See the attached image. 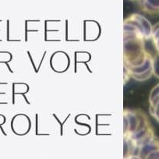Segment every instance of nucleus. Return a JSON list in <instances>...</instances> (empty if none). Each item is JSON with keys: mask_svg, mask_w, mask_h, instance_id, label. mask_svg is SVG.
<instances>
[{"mask_svg": "<svg viewBox=\"0 0 159 159\" xmlns=\"http://www.w3.org/2000/svg\"><path fill=\"white\" fill-rule=\"evenodd\" d=\"M151 38H152L156 49L159 53V24H156L154 27H152Z\"/></svg>", "mask_w": 159, "mask_h": 159, "instance_id": "nucleus-2", "label": "nucleus"}, {"mask_svg": "<svg viewBox=\"0 0 159 159\" xmlns=\"http://www.w3.org/2000/svg\"><path fill=\"white\" fill-rule=\"evenodd\" d=\"M123 137L124 158L130 155H137L139 149L155 137L149 119L143 111L125 108Z\"/></svg>", "mask_w": 159, "mask_h": 159, "instance_id": "nucleus-1", "label": "nucleus"}, {"mask_svg": "<svg viewBox=\"0 0 159 159\" xmlns=\"http://www.w3.org/2000/svg\"><path fill=\"white\" fill-rule=\"evenodd\" d=\"M153 73L159 78V53L153 59Z\"/></svg>", "mask_w": 159, "mask_h": 159, "instance_id": "nucleus-3", "label": "nucleus"}, {"mask_svg": "<svg viewBox=\"0 0 159 159\" xmlns=\"http://www.w3.org/2000/svg\"><path fill=\"white\" fill-rule=\"evenodd\" d=\"M143 159H159V149L154 150L149 152Z\"/></svg>", "mask_w": 159, "mask_h": 159, "instance_id": "nucleus-4", "label": "nucleus"}]
</instances>
